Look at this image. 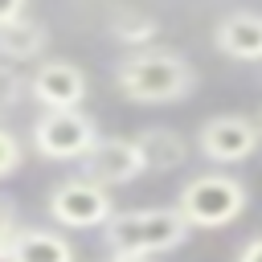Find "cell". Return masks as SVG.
<instances>
[{
  "label": "cell",
  "instance_id": "1",
  "mask_svg": "<svg viewBox=\"0 0 262 262\" xmlns=\"http://www.w3.org/2000/svg\"><path fill=\"white\" fill-rule=\"evenodd\" d=\"M115 90L127 102H143V106L184 102L196 90V66L176 49L143 45L115 66Z\"/></svg>",
  "mask_w": 262,
  "mask_h": 262
},
{
  "label": "cell",
  "instance_id": "2",
  "mask_svg": "<svg viewBox=\"0 0 262 262\" xmlns=\"http://www.w3.org/2000/svg\"><path fill=\"white\" fill-rule=\"evenodd\" d=\"M188 233H192V225L176 205L172 209H127L102 225L111 254H168V250L184 246Z\"/></svg>",
  "mask_w": 262,
  "mask_h": 262
},
{
  "label": "cell",
  "instance_id": "3",
  "mask_svg": "<svg viewBox=\"0 0 262 262\" xmlns=\"http://www.w3.org/2000/svg\"><path fill=\"white\" fill-rule=\"evenodd\" d=\"M246 205H250V188L229 172H201L176 196V209L188 217L192 229H221L237 221Z\"/></svg>",
  "mask_w": 262,
  "mask_h": 262
},
{
  "label": "cell",
  "instance_id": "4",
  "mask_svg": "<svg viewBox=\"0 0 262 262\" xmlns=\"http://www.w3.org/2000/svg\"><path fill=\"white\" fill-rule=\"evenodd\" d=\"M53 225L61 229H98L115 217V196L106 184L90 180V176H74V180H61L49 188V201H45Z\"/></svg>",
  "mask_w": 262,
  "mask_h": 262
},
{
  "label": "cell",
  "instance_id": "5",
  "mask_svg": "<svg viewBox=\"0 0 262 262\" xmlns=\"http://www.w3.org/2000/svg\"><path fill=\"white\" fill-rule=\"evenodd\" d=\"M94 143H98V123L82 106L45 111L33 123V151L45 160H82Z\"/></svg>",
  "mask_w": 262,
  "mask_h": 262
},
{
  "label": "cell",
  "instance_id": "6",
  "mask_svg": "<svg viewBox=\"0 0 262 262\" xmlns=\"http://www.w3.org/2000/svg\"><path fill=\"white\" fill-rule=\"evenodd\" d=\"M258 143H262V123H254L250 115H233V111L205 119L196 131V147L209 164H242L258 151Z\"/></svg>",
  "mask_w": 262,
  "mask_h": 262
},
{
  "label": "cell",
  "instance_id": "7",
  "mask_svg": "<svg viewBox=\"0 0 262 262\" xmlns=\"http://www.w3.org/2000/svg\"><path fill=\"white\" fill-rule=\"evenodd\" d=\"M147 172V160L139 151L135 139H123V135H98V143L82 156V176L106 184V188H119V184H131Z\"/></svg>",
  "mask_w": 262,
  "mask_h": 262
},
{
  "label": "cell",
  "instance_id": "8",
  "mask_svg": "<svg viewBox=\"0 0 262 262\" xmlns=\"http://www.w3.org/2000/svg\"><path fill=\"white\" fill-rule=\"evenodd\" d=\"M90 82L82 74V66L66 61V57H45L33 78H29V94L33 102H41L45 111H70V106H82Z\"/></svg>",
  "mask_w": 262,
  "mask_h": 262
},
{
  "label": "cell",
  "instance_id": "9",
  "mask_svg": "<svg viewBox=\"0 0 262 262\" xmlns=\"http://www.w3.org/2000/svg\"><path fill=\"white\" fill-rule=\"evenodd\" d=\"M213 45H217V53H225L233 61H262V12L237 8V12L221 16L213 29Z\"/></svg>",
  "mask_w": 262,
  "mask_h": 262
},
{
  "label": "cell",
  "instance_id": "10",
  "mask_svg": "<svg viewBox=\"0 0 262 262\" xmlns=\"http://www.w3.org/2000/svg\"><path fill=\"white\" fill-rule=\"evenodd\" d=\"M74 258H78V254H74V246H70L57 229L20 225L4 262H74Z\"/></svg>",
  "mask_w": 262,
  "mask_h": 262
},
{
  "label": "cell",
  "instance_id": "11",
  "mask_svg": "<svg viewBox=\"0 0 262 262\" xmlns=\"http://www.w3.org/2000/svg\"><path fill=\"white\" fill-rule=\"evenodd\" d=\"M49 49V29L29 12L0 25V61H37Z\"/></svg>",
  "mask_w": 262,
  "mask_h": 262
},
{
  "label": "cell",
  "instance_id": "12",
  "mask_svg": "<svg viewBox=\"0 0 262 262\" xmlns=\"http://www.w3.org/2000/svg\"><path fill=\"white\" fill-rule=\"evenodd\" d=\"M135 143H139V151H143V160H147V172H172V168H180L184 156H188V143H184L180 131H172V127H143V131L135 135Z\"/></svg>",
  "mask_w": 262,
  "mask_h": 262
},
{
  "label": "cell",
  "instance_id": "13",
  "mask_svg": "<svg viewBox=\"0 0 262 262\" xmlns=\"http://www.w3.org/2000/svg\"><path fill=\"white\" fill-rule=\"evenodd\" d=\"M106 29H111V37H115L119 45H131V49L151 45V37L160 33L156 16H147V12H139V8H115Z\"/></svg>",
  "mask_w": 262,
  "mask_h": 262
},
{
  "label": "cell",
  "instance_id": "14",
  "mask_svg": "<svg viewBox=\"0 0 262 262\" xmlns=\"http://www.w3.org/2000/svg\"><path fill=\"white\" fill-rule=\"evenodd\" d=\"M20 164H25V147H20V139H16L8 127H0V180L16 176Z\"/></svg>",
  "mask_w": 262,
  "mask_h": 262
},
{
  "label": "cell",
  "instance_id": "15",
  "mask_svg": "<svg viewBox=\"0 0 262 262\" xmlns=\"http://www.w3.org/2000/svg\"><path fill=\"white\" fill-rule=\"evenodd\" d=\"M25 90H29V82H25L12 66H0V115H8V111L25 98Z\"/></svg>",
  "mask_w": 262,
  "mask_h": 262
},
{
  "label": "cell",
  "instance_id": "16",
  "mask_svg": "<svg viewBox=\"0 0 262 262\" xmlns=\"http://www.w3.org/2000/svg\"><path fill=\"white\" fill-rule=\"evenodd\" d=\"M16 229H20V221H16V209H12V201H4V196H0V262L8 258Z\"/></svg>",
  "mask_w": 262,
  "mask_h": 262
},
{
  "label": "cell",
  "instance_id": "17",
  "mask_svg": "<svg viewBox=\"0 0 262 262\" xmlns=\"http://www.w3.org/2000/svg\"><path fill=\"white\" fill-rule=\"evenodd\" d=\"M233 262H262V233H258V237H250V242L237 250V258H233Z\"/></svg>",
  "mask_w": 262,
  "mask_h": 262
},
{
  "label": "cell",
  "instance_id": "18",
  "mask_svg": "<svg viewBox=\"0 0 262 262\" xmlns=\"http://www.w3.org/2000/svg\"><path fill=\"white\" fill-rule=\"evenodd\" d=\"M25 8H29V0H0V25H4V20L25 16Z\"/></svg>",
  "mask_w": 262,
  "mask_h": 262
},
{
  "label": "cell",
  "instance_id": "19",
  "mask_svg": "<svg viewBox=\"0 0 262 262\" xmlns=\"http://www.w3.org/2000/svg\"><path fill=\"white\" fill-rule=\"evenodd\" d=\"M111 262H156V254H111Z\"/></svg>",
  "mask_w": 262,
  "mask_h": 262
},
{
  "label": "cell",
  "instance_id": "20",
  "mask_svg": "<svg viewBox=\"0 0 262 262\" xmlns=\"http://www.w3.org/2000/svg\"><path fill=\"white\" fill-rule=\"evenodd\" d=\"M258 123H262V115H258Z\"/></svg>",
  "mask_w": 262,
  "mask_h": 262
}]
</instances>
